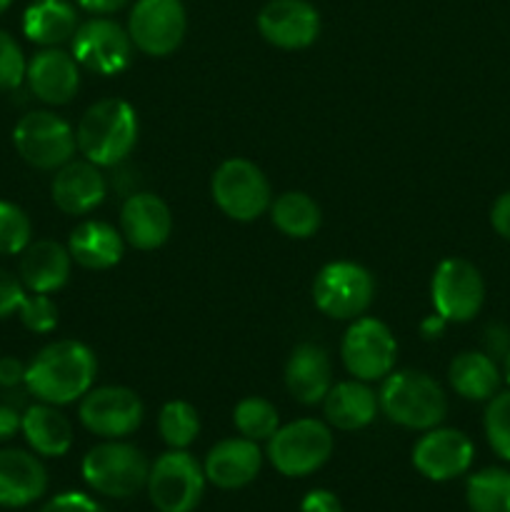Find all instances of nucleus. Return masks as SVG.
Instances as JSON below:
<instances>
[{"mask_svg":"<svg viewBox=\"0 0 510 512\" xmlns=\"http://www.w3.org/2000/svg\"><path fill=\"white\" fill-rule=\"evenodd\" d=\"M83 480L105 498H130L145 488L150 463L135 445L105 440L83 458Z\"/></svg>","mask_w":510,"mask_h":512,"instance_id":"20e7f679","label":"nucleus"},{"mask_svg":"<svg viewBox=\"0 0 510 512\" xmlns=\"http://www.w3.org/2000/svg\"><path fill=\"white\" fill-rule=\"evenodd\" d=\"M378 395L363 380H343L333 385L323 400L328 425L338 430H363L378 415Z\"/></svg>","mask_w":510,"mask_h":512,"instance_id":"393cba45","label":"nucleus"},{"mask_svg":"<svg viewBox=\"0 0 510 512\" xmlns=\"http://www.w3.org/2000/svg\"><path fill=\"white\" fill-rule=\"evenodd\" d=\"M125 3H128V0H78L80 8L88 10V13H95V15L113 13V10L123 8Z\"/></svg>","mask_w":510,"mask_h":512,"instance_id":"c03bdc74","label":"nucleus"},{"mask_svg":"<svg viewBox=\"0 0 510 512\" xmlns=\"http://www.w3.org/2000/svg\"><path fill=\"white\" fill-rule=\"evenodd\" d=\"M50 195H53L55 208L63 210L65 215H88L105 200L108 183L95 163L70 160L63 168L55 170Z\"/></svg>","mask_w":510,"mask_h":512,"instance_id":"6ab92c4d","label":"nucleus"},{"mask_svg":"<svg viewBox=\"0 0 510 512\" xmlns=\"http://www.w3.org/2000/svg\"><path fill=\"white\" fill-rule=\"evenodd\" d=\"M78 415L83 428L98 438L120 440L140 428L145 408L135 390L123 385H105V388H90L80 398Z\"/></svg>","mask_w":510,"mask_h":512,"instance_id":"f8f14e48","label":"nucleus"},{"mask_svg":"<svg viewBox=\"0 0 510 512\" xmlns=\"http://www.w3.org/2000/svg\"><path fill=\"white\" fill-rule=\"evenodd\" d=\"M285 388L298 403H323L333 388V365L325 348L315 343H300L285 363Z\"/></svg>","mask_w":510,"mask_h":512,"instance_id":"4be33fe9","label":"nucleus"},{"mask_svg":"<svg viewBox=\"0 0 510 512\" xmlns=\"http://www.w3.org/2000/svg\"><path fill=\"white\" fill-rule=\"evenodd\" d=\"M78 30V13L68 0H35L23 13V33L30 43L43 48H58V45L73 40Z\"/></svg>","mask_w":510,"mask_h":512,"instance_id":"bb28decb","label":"nucleus"},{"mask_svg":"<svg viewBox=\"0 0 510 512\" xmlns=\"http://www.w3.org/2000/svg\"><path fill=\"white\" fill-rule=\"evenodd\" d=\"M503 375H505V383L510 385V353L503 358Z\"/></svg>","mask_w":510,"mask_h":512,"instance_id":"49530a36","label":"nucleus"},{"mask_svg":"<svg viewBox=\"0 0 510 512\" xmlns=\"http://www.w3.org/2000/svg\"><path fill=\"white\" fill-rule=\"evenodd\" d=\"M448 380L450 388H453L460 398L473 400V403H488V400L500 390L503 375H500L498 363H495L488 353L465 350V353L455 355L453 363H450Z\"/></svg>","mask_w":510,"mask_h":512,"instance_id":"cd10ccee","label":"nucleus"},{"mask_svg":"<svg viewBox=\"0 0 510 512\" xmlns=\"http://www.w3.org/2000/svg\"><path fill=\"white\" fill-rule=\"evenodd\" d=\"M48 488V473L38 455L20 448L0 450V505L25 508Z\"/></svg>","mask_w":510,"mask_h":512,"instance_id":"412c9836","label":"nucleus"},{"mask_svg":"<svg viewBox=\"0 0 510 512\" xmlns=\"http://www.w3.org/2000/svg\"><path fill=\"white\" fill-rule=\"evenodd\" d=\"M340 358L355 380L373 383L393 373L398 343L388 325L378 318H355L340 343Z\"/></svg>","mask_w":510,"mask_h":512,"instance_id":"9d476101","label":"nucleus"},{"mask_svg":"<svg viewBox=\"0 0 510 512\" xmlns=\"http://www.w3.org/2000/svg\"><path fill=\"white\" fill-rule=\"evenodd\" d=\"M18 318L30 333L48 335L58 328V305L50 300V295H25V300L18 308Z\"/></svg>","mask_w":510,"mask_h":512,"instance_id":"f704fd0d","label":"nucleus"},{"mask_svg":"<svg viewBox=\"0 0 510 512\" xmlns=\"http://www.w3.org/2000/svg\"><path fill=\"white\" fill-rule=\"evenodd\" d=\"M485 353L493 360H503L510 353V330L505 325H490L485 330Z\"/></svg>","mask_w":510,"mask_h":512,"instance_id":"ea45409f","label":"nucleus"},{"mask_svg":"<svg viewBox=\"0 0 510 512\" xmlns=\"http://www.w3.org/2000/svg\"><path fill=\"white\" fill-rule=\"evenodd\" d=\"M120 233L135 250H158L173 233V213L155 193H133L120 208Z\"/></svg>","mask_w":510,"mask_h":512,"instance_id":"f3484780","label":"nucleus"},{"mask_svg":"<svg viewBox=\"0 0 510 512\" xmlns=\"http://www.w3.org/2000/svg\"><path fill=\"white\" fill-rule=\"evenodd\" d=\"M445 325H448V320L445 318H440L438 313H433V315H428V318L423 320V323H420V333H423V338H440V335H443V330H445Z\"/></svg>","mask_w":510,"mask_h":512,"instance_id":"a18cd8bd","label":"nucleus"},{"mask_svg":"<svg viewBox=\"0 0 510 512\" xmlns=\"http://www.w3.org/2000/svg\"><path fill=\"white\" fill-rule=\"evenodd\" d=\"M233 423L243 438L260 443V440L273 438L275 430L280 428V415L270 400L260 398V395H248L235 405Z\"/></svg>","mask_w":510,"mask_h":512,"instance_id":"7c9ffc66","label":"nucleus"},{"mask_svg":"<svg viewBox=\"0 0 510 512\" xmlns=\"http://www.w3.org/2000/svg\"><path fill=\"white\" fill-rule=\"evenodd\" d=\"M158 430L170 450H185L200 433L198 410L185 400H170L160 408Z\"/></svg>","mask_w":510,"mask_h":512,"instance_id":"2f4dec72","label":"nucleus"},{"mask_svg":"<svg viewBox=\"0 0 510 512\" xmlns=\"http://www.w3.org/2000/svg\"><path fill=\"white\" fill-rule=\"evenodd\" d=\"M13 145L20 158L38 170H58L73 160L75 130L50 110H33L13 128Z\"/></svg>","mask_w":510,"mask_h":512,"instance_id":"6e6552de","label":"nucleus"},{"mask_svg":"<svg viewBox=\"0 0 510 512\" xmlns=\"http://www.w3.org/2000/svg\"><path fill=\"white\" fill-rule=\"evenodd\" d=\"M490 225L500 238L510 240V190L500 195L490 208Z\"/></svg>","mask_w":510,"mask_h":512,"instance_id":"79ce46f5","label":"nucleus"},{"mask_svg":"<svg viewBox=\"0 0 510 512\" xmlns=\"http://www.w3.org/2000/svg\"><path fill=\"white\" fill-rule=\"evenodd\" d=\"M258 30L280 50H303L320 35V15L308 0H270L258 13Z\"/></svg>","mask_w":510,"mask_h":512,"instance_id":"dca6fc26","label":"nucleus"},{"mask_svg":"<svg viewBox=\"0 0 510 512\" xmlns=\"http://www.w3.org/2000/svg\"><path fill=\"white\" fill-rule=\"evenodd\" d=\"M378 405L390 423L408 430L438 428L448 413V398L443 388L420 370L390 373L380 388Z\"/></svg>","mask_w":510,"mask_h":512,"instance_id":"7ed1b4c3","label":"nucleus"},{"mask_svg":"<svg viewBox=\"0 0 510 512\" xmlns=\"http://www.w3.org/2000/svg\"><path fill=\"white\" fill-rule=\"evenodd\" d=\"M270 218H273V225L283 235L305 240L318 233L323 215H320V205L308 193L290 190V193L278 195L270 203Z\"/></svg>","mask_w":510,"mask_h":512,"instance_id":"c85d7f7f","label":"nucleus"},{"mask_svg":"<svg viewBox=\"0 0 510 512\" xmlns=\"http://www.w3.org/2000/svg\"><path fill=\"white\" fill-rule=\"evenodd\" d=\"M10 5H13V0H0V15H3Z\"/></svg>","mask_w":510,"mask_h":512,"instance_id":"de8ad7c7","label":"nucleus"},{"mask_svg":"<svg viewBox=\"0 0 510 512\" xmlns=\"http://www.w3.org/2000/svg\"><path fill=\"white\" fill-rule=\"evenodd\" d=\"M210 193H213L215 205L238 223L258 220L273 203L265 173L245 158H230L220 163V168L213 173Z\"/></svg>","mask_w":510,"mask_h":512,"instance_id":"423d86ee","label":"nucleus"},{"mask_svg":"<svg viewBox=\"0 0 510 512\" xmlns=\"http://www.w3.org/2000/svg\"><path fill=\"white\" fill-rule=\"evenodd\" d=\"M28 213L15 203L0 200V255H20L33 240Z\"/></svg>","mask_w":510,"mask_h":512,"instance_id":"72a5a7b5","label":"nucleus"},{"mask_svg":"<svg viewBox=\"0 0 510 512\" xmlns=\"http://www.w3.org/2000/svg\"><path fill=\"white\" fill-rule=\"evenodd\" d=\"M333 433L325 423L300 418L280 425L268 440V458L285 478H305L323 468L333 455Z\"/></svg>","mask_w":510,"mask_h":512,"instance_id":"39448f33","label":"nucleus"},{"mask_svg":"<svg viewBox=\"0 0 510 512\" xmlns=\"http://www.w3.org/2000/svg\"><path fill=\"white\" fill-rule=\"evenodd\" d=\"M473 440L455 428L425 430L413 448V465L423 478L445 483L455 480L473 465Z\"/></svg>","mask_w":510,"mask_h":512,"instance_id":"2eb2a0df","label":"nucleus"},{"mask_svg":"<svg viewBox=\"0 0 510 512\" xmlns=\"http://www.w3.org/2000/svg\"><path fill=\"white\" fill-rule=\"evenodd\" d=\"M188 30L183 0H138L130 10L128 35L135 48L165 58L180 48Z\"/></svg>","mask_w":510,"mask_h":512,"instance_id":"ddd939ff","label":"nucleus"},{"mask_svg":"<svg viewBox=\"0 0 510 512\" xmlns=\"http://www.w3.org/2000/svg\"><path fill=\"white\" fill-rule=\"evenodd\" d=\"M98 360L80 340H55L28 363L25 390L40 403L68 405L83 398L95 383Z\"/></svg>","mask_w":510,"mask_h":512,"instance_id":"f257e3e1","label":"nucleus"},{"mask_svg":"<svg viewBox=\"0 0 510 512\" xmlns=\"http://www.w3.org/2000/svg\"><path fill=\"white\" fill-rule=\"evenodd\" d=\"M25 83L30 93L48 105H65L80 88V65L73 53L60 48H43L28 60Z\"/></svg>","mask_w":510,"mask_h":512,"instance_id":"a211bd4d","label":"nucleus"},{"mask_svg":"<svg viewBox=\"0 0 510 512\" xmlns=\"http://www.w3.org/2000/svg\"><path fill=\"white\" fill-rule=\"evenodd\" d=\"M25 370H28V365H23V360L3 355L0 358V388L13 390L18 385H25Z\"/></svg>","mask_w":510,"mask_h":512,"instance_id":"58836bf2","label":"nucleus"},{"mask_svg":"<svg viewBox=\"0 0 510 512\" xmlns=\"http://www.w3.org/2000/svg\"><path fill=\"white\" fill-rule=\"evenodd\" d=\"M470 512H510V470L485 468L465 488Z\"/></svg>","mask_w":510,"mask_h":512,"instance_id":"c756f323","label":"nucleus"},{"mask_svg":"<svg viewBox=\"0 0 510 512\" xmlns=\"http://www.w3.org/2000/svg\"><path fill=\"white\" fill-rule=\"evenodd\" d=\"M300 512H343V505L330 490H310L300 503Z\"/></svg>","mask_w":510,"mask_h":512,"instance_id":"a19ab883","label":"nucleus"},{"mask_svg":"<svg viewBox=\"0 0 510 512\" xmlns=\"http://www.w3.org/2000/svg\"><path fill=\"white\" fill-rule=\"evenodd\" d=\"M430 298L440 318L448 323H468L485 303L483 275L470 260L445 258L433 273Z\"/></svg>","mask_w":510,"mask_h":512,"instance_id":"9b49d317","label":"nucleus"},{"mask_svg":"<svg viewBox=\"0 0 510 512\" xmlns=\"http://www.w3.org/2000/svg\"><path fill=\"white\" fill-rule=\"evenodd\" d=\"M75 143L85 160L98 168L120 165L138 143V115L123 98H105L90 105L75 128Z\"/></svg>","mask_w":510,"mask_h":512,"instance_id":"f03ea898","label":"nucleus"},{"mask_svg":"<svg viewBox=\"0 0 510 512\" xmlns=\"http://www.w3.org/2000/svg\"><path fill=\"white\" fill-rule=\"evenodd\" d=\"M483 428L493 453L510 463V390H503V393L498 390L488 400Z\"/></svg>","mask_w":510,"mask_h":512,"instance_id":"473e14b6","label":"nucleus"},{"mask_svg":"<svg viewBox=\"0 0 510 512\" xmlns=\"http://www.w3.org/2000/svg\"><path fill=\"white\" fill-rule=\"evenodd\" d=\"M23 423V413L13 403H0V443L15 438Z\"/></svg>","mask_w":510,"mask_h":512,"instance_id":"37998d69","label":"nucleus"},{"mask_svg":"<svg viewBox=\"0 0 510 512\" xmlns=\"http://www.w3.org/2000/svg\"><path fill=\"white\" fill-rule=\"evenodd\" d=\"M263 465L258 443L248 438L220 440L205 458V480L220 490H240L253 483Z\"/></svg>","mask_w":510,"mask_h":512,"instance_id":"aec40b11","label":"nucleus"},{"mask_svg":"<svg viewBox=\"0 0 510 512\" xmlns=\"http://www.w3.org/2000/svg\"><path fill=\"white\" fill-rule=\"evenodd\" d=\"M70 43H73V58L90 73L118 75L133 60L135 45L128 28L110 18H93L78 25Z\"/></svg>","mask_w":510,"mask_h":512,"instance_id":"4468645a","label":"nucleus"},{"mask_svg":"<svg viewBox=\"0 0 510 512\" xmlns=\"http://www.w3.org/2000/svg\"><path fill=\"white\" fill-rule=\"evenodd\" d=\"M375 280L363 265L338 260L328 263L313 283L315 308L333 320H355L370 308Z\"/></svg>","mask_w":510,"mask_h":512,"instance_id":"1a4fd4ad","label":"nucleus"},{"mask_svg":"<svg viewBox=\"0 0 510 512\" xmlns=\"http://www.w3.org/2000/svg\"><path fill=\"white\" fill-rule=\"evenodd\" d=\"M20 430L33 453L43 455V458H60L73 445V425L60 413L58 405L38 400L35 405L25 408Z\"/></svg>","mask_w":510,"mask_h":512,"instance_id":"a878e982","label":"nucleus"},{"mask_svg":"<svg viewBox=\"0 0 510 512\" xmlns=\"http://www.w3.org/2000/svg\"><path fill=\"white\" fill-rule=\"evenodd\" d=\"M40 512H103V508L85 493H60Z\"/></svg>","mask_w":510,"mask_h":512,"instance_id":"4c0bfd02","label":"nucleus"},{"mask_svg":"<svg viewBox=\"0 0 510 512\" xmlns=\"http://www.w3.org/2000/svg\"><path fill=\"white\" fill-rule=\"evenodd\" d=\"M150 503L158 512H193L205 490V470L188 450H168L150 465Z\"/></svg>","mask_w":510,"mask_h":512,"instance_id":"0eeeda50","label":"nucleus"},{"mask_svg":"<svg viewBox=\"0 0 510 512\" xmlns=\"http://www.w3.org/2000/svg\"><path fill=\"white\" fill-rule=\"evenodd\" d=\"M20 255L23 258H20L18 278L30 293H58L70 280L73 258L65 245L55 243V240H35Z\"/></svg>","mask_w":510,"mask_h":512,"instance_id":"5701e85b","label":"nucleus"},{"mask_svg":"<svg viewBox=\"0 0 510 512\" xmlns=\"http://www.w3.org/2000/svg\"><path fill=\"white\" fill-rule=\"evenodd\" d=\"M125 250V238L120 230L103 220H85L70 233L68 253L73 263L85 270H108L120 263Z\"/></svg>","mask_w":510,"mask_h":512,"instance_id":"b1692460","label":"nucleus"},{"mask_svg":"<svg viewBox=\"0 0 510 512\" xmlns=\"http://www.w3.org/2000/svg\"><path fill=\"white\" fill-rule=\"evenodd\" d=\"M25 300V285L13 273L0 268V320L18 313L20 303Z\"/></svg>","mask_w":510,"mask_h":512,"instance_id":"e433bc0d","label":"nucleus"},{"mask_svg":"<svg viewBox=\"0 0 510 512\" xmlns=\"http://www.w3.org/2000/svg\"><path fill=\"white\" fill-rule=\"evenodd\" d=\"M25 55L18 40L0 30V90H15L25 83Z\"/></svg>","mask_w":510,"mask_h":512,"instance_id":"c9c22d12","label":"nucleus"}]
</instances>
